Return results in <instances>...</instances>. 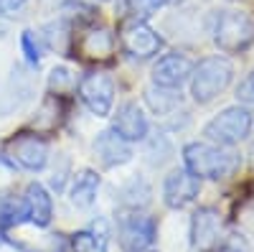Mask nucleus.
<instances>
[{"instance_id":"obj_1","label":"nucleus","mask_w":254,"mask_h":252,"mask_svg":"<svg viewBox=\"0 0 254 252\" xmlns=\"http://www.w3.org/2000/svg\"><path fill=\"white\" fill-rule=\"evenodd\" d=\"M183 163L201 181H221L239 168V156L216 143H188L183 148Z\"/></svg>"},{"instance_id":"obj_2","label":"nucleus","mask_w":254,"mask_h":252,"mask_svg":"<svg viewBox=\"0 0 254 252\" xmlns=\"http://www.w3.org/2000/svg\"><path fill=\"white\" fill-rule=\"evenodd\" d=\"M234 79V67L226 56H206L190 72V97L198 104L216 99Z\"/></svg>"},{"instance_id":"obj_3","label":"nucleus","mask_w":254,"mask_h":252,"mask_svg":"<svg viewBox=\"0 0 254 252\" xmlns=\"http://www.w3.org/2000/svg\"><path fill=\"white\" fill-rule=\"evenodd\" d=\"M214 44L226 54H239L254 41V18L247 10H221L214 20Z\"/></svg>"},{"instance_id":"obj_4","label":"nucleus","mask_w":254,"mask_h":252,"mask_svg":"<svg viewBox=\"0 0 254 252\" xmlns=\"http://www.w3.org/2000/svg\"><path fill=\"white\" fill-rule=\"evenodd\" d=\"M252 125H254L252 112L244 107V104H237V107H226L216 117H211L203 125V135H206L208 143L231 148V145H237V143L249 138Z\"/></svg>"},{"instance_id":"obj_5","label":"nucleus","mask_w":254,"mask_h":252,"mask_svg":"<svg viewBox=\"0 0 254 252\" xmlns=\"http://www.w3.org/2000/svg\"><path fill=\"white\" fill-rule=\"evenodd\" d=\"M79 97L92 115L107 117L115 104V79L107 72H89L79 82Z\"/></svg>"},{"instance_id":"obj_6","label":"nucleus","mask_w":254,"mask_h":252,"mask_svg":"<svg viewBox=\"0 0 254 252\" xmlns=\"http://www.w3.org/2000/svg\"><path fill=\"white\" fill-rule=\"evenodd\" d=\"M155 242V219L137 209L120 217V245L125 252H145Z\"/></svg>"},{"instance_id":"obj_7","label":"nucleus","mask_w":254,"mask_h":252,"mask_svg":"<svg viewBox=\"0 0 254 252\" xmlns=\"http://www.w3.org/2000/svg\"><path fill=\"white\" fill-rule=\"evenodd\" d=\"M120 44L125 49L127 56L132 59H150L155 56L160 49H163V38L158 36L155 28H150L145 23V20H130L122 33H120Z\"/></svg>"},{"instance_id":"obj_8","label":"nucleus","mask_w":254,"mask_h":252,"mask_svg":"<svg viewBox=\"0 0 254 252\" xmlns=\"http://www.w3.org/2000/svg\"><path fill=\"white\" fill-rule=\"evenodd\" d=\"M5 151L13 158V163H18L20 168H26V171H41L49 161L46 140L33 135V133H20V135L10 138Z\"/></svg>"},{"instance_id":"obj_9","label":"nucleus","mask_w":254,"mask_h":252,"mask_svg":"<svg viewBox=\"0 0 254 252\" xmlns=\"http://www.w3.org/2000/svg\"><path fill=\"white\" fill-rule=\"evenodd\" d=\"M201 191V178L193 176L188 168H173L163 181V201L171 209H183L190 201H196Z\"/></svg>"},{"instance_id":"obj_10","label":"nucleus","mask_w":254,"mask_h":252,"mask_svg":"<svg viewBox=\"0 0 254 252\" xmlns=\"http://www.w3.org/2000/svg\"><path fill=\"white\" fill-rule=\"evenodd\" d=\"M221 232V214L214 206H198L190 217V245L196 250H211L219 242Z\"/></svg>"},{"instance_id":"obj_11","label":"nucleus","mask_w":254,"mask_h":252,"mask_svg":"<svg viewBox=\"0 0 254 252\" xmlns=\"http://www.w3.org/2000/svg\"><path fill=\"white\" fill-rule=\"evenodd\" d=\"M190 72H193V64L186 54H165L155 61L153 67V84L158 87H171V89H181V84L186 79H190Z\"/></svg>"},{"instance_id":"obj_12","label":"nucleus","mask_w":254,"mask_h":252,"mask_svg":"<svg viewBox=\"0 0 254 252\" xmlns=\"http://www.w3.org/2000/svg\"><path fill=\"white\" fill-rule=\"evenodd\" d=\"M112 130L117 135H122L127 143H137V140H145L147 138L150 125H147L145 112L137 107V102H125V104H120V107H117Z\"/></svg>"},{"instance_id":"obj_13","label":"nucleus","mask_w":254,"mask_h":252,"mask_svg":"<svg viewBox=\"0 0 254 252\" xmlns=\"http://www.w3.org/2000/svg\"><path fill=\"white\" fill-rule=\"evenodd\" d=\"M94 156L107 168H112V166L130 163L132 161V148H130V143H127L122 135H117L115 130H104L94 140Z\"/></svg>"},{"instance_id":"obj_14","label":"nucleus","mask_w":254,"mask_h":252,"mask_svg":"<svg viewBox=\"0 0 254 252\" xmlns=\"http://www.w3.org/2000/svg\"><path fill=\"white\" fill-rule=\"evenodd\" d=\"M33 92V82L31 77L23 72V69H13L8 84L3 87V92H0V115H8L13 110H18L20 104H23Z\"/></svg>"},{"instance_id":"obj_15","label":"nucleus","mask_w":254,"mask_h":252,"mask_svg":"<svg viewBox=\"0 0 254 252\" xmlns=\"http://www.w3.org/2000/svg\"><path fill=\"white\" fill-rule=\"evenodd\" d=\"M26 204H28V222H33L36 227H49L51 217H54V204L49 191L41 183H31L26 188Z\"/></svg>"},{"instance_id":"obj_16","label":"nucleus","mask_w":254,"mask_h":252,"mask_svg":"<svg viewBox=\"0 0 254 252\" xmlns=\"http://www.w3.org/2000/svg\"><path fill=\"white\" fill-rule=\"evenodd\" d=\"M97 191H99V176L92 171V168H81V171L74 176L71 188H69V199L74 206L87 209L97 201Z\"/></svg>"},{"instance_id":"obj_17","label":"nucleus","mask_w":254,"mask_h":252,"mask_svg":"<svg viewBox=\"0 0 254 252\" xmlns=\"http://www.w3.org/2000/svg\"><path fill=\"white\" fill-rule=\"evenodd\" d=\"M115 49V38L107 28H89L81 38V51L89 59H107Z\"/></svg>"},{"instance_id":"obj_18","label":"nucleus","mask_w":254,"mask_h":252,"mask_svg":"<svg viewBox=\"0 0 254 252\" xmlns=\"http://www.w3.org/2000/svg\"><path fill=\"white\" fill-rule=\"evenodd\" d=\"M74 252H107V232L104 229H81L71 237Z\"/></svg>"},{"instance_id":"obj_19","label":"nucleus","mask_w":254,"mask_h":252,"mask_svg":"<svg viewBox=\"0 0 254 252\" xmlns=\"http://www.w3.org/2000/svg\"><path fill=\"white\" fill-rule=\"evenodd\" d=\"M147 97V104L158 112V115H165V112H171L176 104L181 102V89H171V87H155L153 89H147L145 92Z\"/></svg>"},{"instance_id":"obj_20","label":"nucleus","mask_w":254,"mask_h":252,"mask_svg":"<svg viewBox=\"0 0 254 252\" xmlns=\"http://www.w3.org/2000/svg\"><path fill=\"white\" fill-rule=\"evenodd\" d=\"M120 194H122V201L130 209H140V206H145L147 201H150V183H147L145 178H140V176H135L132 181H127L122 186Z\"/></svg>"},{"instance_id":"obj_21","label":"nucleus","mask_w":254,"mask_h":252,"mask_svg":"<svg viewBox=\"0 0 254 252\" xmlns=\"http://www.w3.org/2000/svg\"><path fill=\"white\" fill-rule=\"evenodd\" d=\"M28 219V204L26 199H5L0 204V227H18Z\"/></svg>"},{"instance_id":"obj_22","label":"nucleus","mask_w":254,"mask_h":252,"mask_svg":"<svg viewBox=\"0 0 254 252\" xmlns=\"http://www.w3.org/2000/svg\"><path fill=\"white\" fill-rule=\"evenodd\" d=\"M168 3V0H127V5H130V10L135 13V18H147L158 13V8H163Z\"/></svg>"},{"instance_id":"obj_23","label":"nucleus","mask_w":254,"mask_h":252,"mask_svg":"<svg viewBox=\"0 0 254 252\" xmlns=\"http://www.w3.org/2000/svg\"><path fill=\"white\" fill-rule=\"evenodd\" d=\"M20 46H23V54L28 59V64H38L41 61V46H38V41H36V33L33 31H23V36H20Z\"/></svg>"},{"instance_id":"obj_24","label":"nucleus","mask_w":254,"mask_h":252,"mask_svg":"<svg viewBox=\"0 0 254 252\" xmlns=\"http://www.w3.org/2000/svg\"><path fill=\"white\" fill-rule=\"evenodd\" d=\"M216 252H249V245H247V240L242 235H229V237L221 240Z\"/></svg>"},{"instance_id":"obj_25","label":"nucleus","mask_w":254,"mask_h":252,"mask_svg":"<svg viewBox=\"0 0 254 252\" xmlns=\"http://www.w3.org/2000/svg\"><path fill=\"white\" fill-rule=\"evenodd\" d=\"M237 97L242 99V102H249V104H254V72L239 84V89H237Z\"/></svg>"},{"instance_id":"obj_26","label":"nucleus","mask_w":254,"mask_h":252,"mask_svg":"<svg viewBox=\"0 0 254 252\" xmlns=\"http://www.w3.org/2000/svg\"><path fill=\"white\" fill-rule=\"evenodd\" d=\"M71 84V74L64 69V67H59V69H54L51 72V89H64V87H69Z\"/></svg>"},{"instance_id":"obj_27","label":"nucleus","mask_w":254,"mask_h":252,"mask_svg":"<svg viewBox=\"0 0 254 252\" xmlns=\"http://www.w3.org/2000/svg\"><path fill=\"white\" fill-rule=\"evenodd\" d=\"M28 3V0H0V13H15Z\"/></svg>"},{"instance_id":"obj_28","label":"nucleus","mask_w":254,"mask_h":252,"mask_svg":"<svg viewBox=\"0 0 254 252\" xmlns=\"http://www.w3.org/2000/svg\"><path fill=\"white\" fill-rule=\"evenodd\" d=\"M168 3H178V0H168Z\"/></svg>"}]
</instances>
